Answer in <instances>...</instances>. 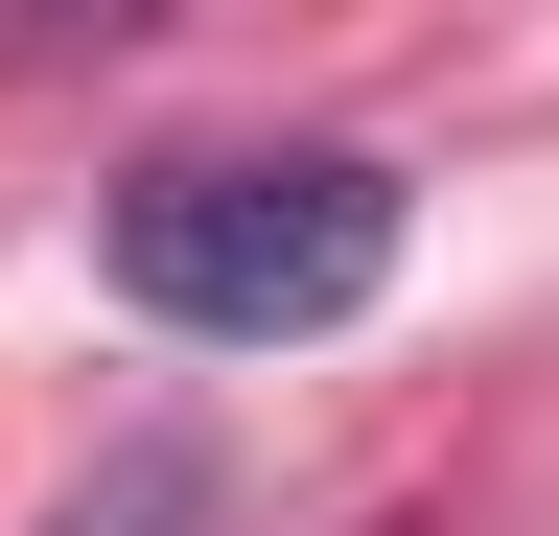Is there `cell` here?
Returning a JSON list of instances; mask_svg holds the SVG:
<instances>
[{
  "label": "cell",
  "instance_id": "cell-1",
  "mask_svg": "<svg viewBox=\"0 0 559 536\" xmlns=\"http://www.w3.org/2000/svg\"><path fill=\"white\" fill-rule=\"evenodd\" d=\"M396 234H419V187L373 141H187V164H117V211H94L117 303L187 326V350H326V326H373Z\"/></svg>",
  "mask_w": 559,
  "mask_h": 536
},
{
  "label": "cell",
  "instance_id": "cell-2",
  "mask_svg": "<svg viewBox=\"0 0 559 536\" xmlns=\"http://www.w3.org/2000/svg\"><path fill=\"white\" fill-rule=\"evenodd\" d=\"M210 513H234V466H210L187 420H117V443H94V490H70L47 536H210Z\"/></svg>",
  "mask_w": 559,
  "mask_h": 536
}]
</instances>
